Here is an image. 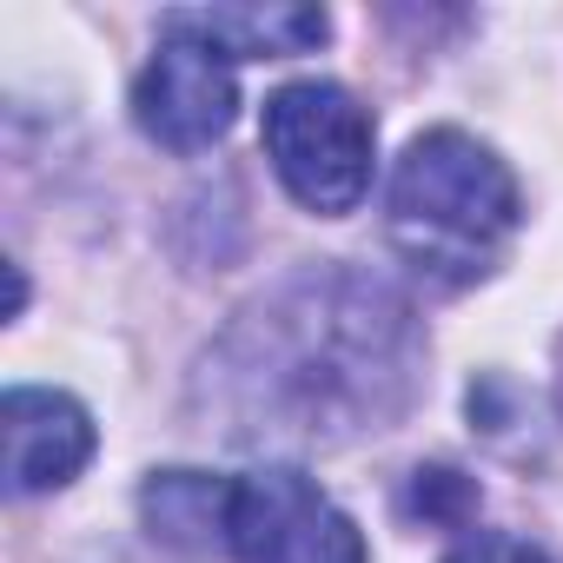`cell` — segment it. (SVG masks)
I'll list each match as a JSON object with an SVG mask.
<instances>
[{
    "instance_id": "1",
    "label": "cell",
    "mask_w": 563,
    "mask_h": 563,
    "mask_svg": "<svg viewBox=\"0 0 563 563\" xmlns=\"http://www.w3.org/2000/svg\"><path fill=\"white\" fill-rule=\"evenodd\" d=\"M424 391V332L385 278L306 265L258 292L199 358L192 398L232 444L332 451L391 431Z\"/></svg>"
},
{
    "instance_id": "2",
    "label": "cell",
    "mask_w": 563,
    "mask_h": 563,
    "mask_svg": "<svg viewBox=\"0 0 563 563\" xmlns=\"http://www.w3.org/2000/svg\"><path fill=\"white\" fill-rule=\"evenodd\" d=\"M517 225H523L517 179L477 133L431 126L398 153L385 186V232L418 278L444 292L477 286L504 265Z\"/></svg>"
},
{
    "instance_id": "3",
    "label": "cell",
    "mask_w": 563,
    "mask_h": 563,
    "mask_svg": "<svg viewBox=\"0 0 563 563\" xmlns=\"http://www.w3.org/2000/svg\"><path fill=\"white\" fill-rule=\"evenodd\" d=\"M258 140H265L278 186L319 219H339L372 192L378 126L358 107V93L339 80H286L265 100Z\"/></svg>"
},
{
    "instance_id": "4",
    "label": "cell",
    "mask_w": 563,
    "mask_h": 563,
    "mask_svg": "<svg viewBox=\"0 0 563 563\" xmlns=\"http://www.w3.org/2000/svg\"><path fill=\"white\" fill-rule=\"evenodd\" d=\"M225 556L232 563H372L358 523L299 464H265L232 477Z\"/></svg>"
},
{
    "instance_id": "5",
    "label": "cell",
    "mask_w": 563,
    "mask_h": 563,
    "mask_svg": "<svg viewBox=\"0 0 563 563\" xmlns=\"http://www.w3.org/2000/svg\"><path fill=\"white\" fill-rule=\"evenodd\" d=\"M133 120L153 146L166 153H206L232 133L239 120V87H232V60L186 34V27H159V47L133 87Z\"/></svg>"
},
{
    "instance_id": "6",
    "label": "cell",
    "mask_w": 563,
    "mask_h": 563,
    "mask_svg": "<svg viewBox=\"0 0 563 563\" xmlns=\"http://www.w3.org/2000/svg\"><path fill=\"white\" fill-rule=\"evenodd\" d=\"M0 444H8V464H0L8 497L67 490L93 457V418L54 385H14L0 398Z\"/></svg>"
},
{
    "instance_id": "7",
    "label": "cell",
    "mask_w": 563,
    "mask_h": 563,
    "mask_svg": "<svg viewBox=\"0 0 563 563\" xmlns=\"http://www.w3.org/2000/svg\"><path fill=\"white\" fill-rule=\"evenodd\" d=\"M173 27L212 41L225 60H292L325 47L332 21L325 8H199V14H166Z\"/></svg>"
},
{
    "instance_id": "8",
    "label": "cell",
    "mask_w": 563,
    "mask_h": 563,
    "mask_svg": "<svg viewBox=\"0 0 563 563\" xmlns=\"http://www.w3.org/2000/svg\"><path fill=\"white\" fill-rule=\"evenodd\" d=\"M225 504H232V477H206V471H153L140 490L146 530L186 556H225Z\"/></svg>"
},
{
    "instance_id": "9",
    "label": "cell",
    "mask_w": 563,
    "mask_h": 563,
    "mask_svg": "<svg viewBox=\"0 0 563 563\" xmlns=\"http://www.w3.org/2000/svg\"><path fill=\"white\" fill-rule=\"evenodd\" d=\"M444 563H556V556H550V550H537V543H523V537L477 530V537H464Z\"/></svg>"
}]
</instances>
